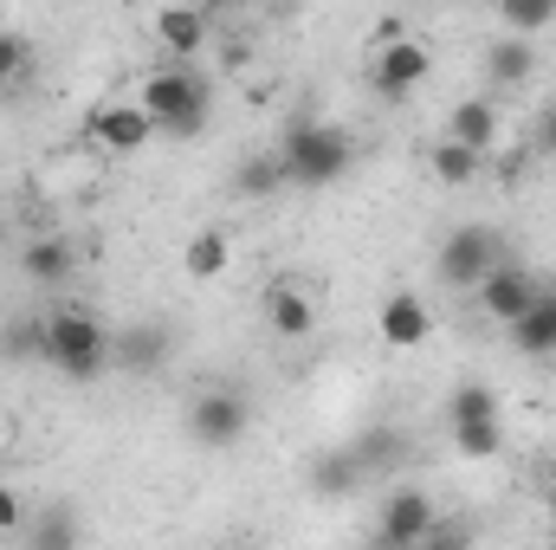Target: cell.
I'll list each match as a JSON object with an SVG mask.
<instances>
[{
  "mask_svg": "<svg viewBox=\"0 0 556 550\" xmlns=\"http://www.w3.org/2000/svg\"><path fill=\"white\" fill-rule=\"evenodd\" d=\"M137 104H142V117L155 124V137H201L207 117H214V85L201 78V65L162 59L137 85Z\"/></svg>",
  "mask_w": 556,
  "mask_h": 550,
  "instance_id": "6da1fadb",
  "label": "cell"
},
{
  "mask_svg": "<svg viewBox=\"0 0 556 550\" xmlns=\"http://www.w3.org/2000/svg\"><path fill=\"white\" fill-rule=\"evenodd\" d=\"M46 370L65 383H104L111 376V324L91 304H52L46 311Z\"/></svg>",
  "mask_w": 556,
  "mask_h": 550,
  "instance_id": "7a4b0ae2",
  "label": "cell"
},
{
  "mask_svg": "<svg viewBox=\"0 0 556 550\" xmlns=\"http://www.w3.org/2000/svg\"><path fill=\"white\" fill-rule=\"evenodd\" d=\"M278 155H285V168H291L298 188H330V182L350 175L356 137L343 124H330V117H291L285 137H278Z\"/></svg>",
  "mask_w": 556,
  "mask_h": 550,
  "instance_id": "3957f363",
  "label": "cell"
},
{
  "mask_svg": "<svg viewBox=\"0 0 556 550\" xmlns=\"http://www.w3.org/2000/svg\"><path fill=\"white\" fill-rule=\"evenodd\" d=\"M188 440L207 447V453H233L247 434H253V396L240 383H207L188 396V414H181Z\"/></svg>",
  "mask_w": 556,
  "mask_h": 550,
  "instance_id": "277c9868",
  "label": "cell"
},
{
  "mask_svg": "<svg viewBox=\"0 0 556 550\" xmlns=\"http://www.w3.org/2000/svg\"><path fill=\"white\" fill-rule=\"evenodd\" d=\"M492 266H505V240H498L492 221H459L440 240V253H433V273H440V285H453V291H479Z\"/></svg>",
  "mask_w": 556,
  "mask_h": 550,
  "instance_id": "5b68a950",
  "label": "cell"
},
{
  "mask_svg": "<svg viewBox=\"0 0 556 550\" xmlns=\"http://www.w3.org/2000/svg\"><path fill=\"white\" fill-rule=\"evenodd\" d=\"M440 518H446V512L433 505V492H420V486H395V492H382V505H376V538H369V545L415 550Z\"/></svg>",
  "mask_w": 556,
  "mask_h": 550,
  "instance_id": "8992f818",
  "label": "cell"
},
{
  "mask_svg": "<svg viewBox=\"0 0 556 550\" xmlns=\"http://www.w3.org/2000/svg\"><path fill=\"white\" fill-rule=\"evenodd\" d=\"M168 363H175V330L162 317H137V324L111 330V370L142 383V376H162Z\"/></svg>",
  "mask_w": 556,
  "mask_h": 550,
  "instance_id": "52a82bcc",
  "label": "cell"
},
{
  "mask_svg": "<svg viewBox=\"0 0 556 550\" xmlns=\"http://www.w3.org/2000/svg\"><path fill=\"white\" fill-rule=\"evenodd\" d=\"M149 137H155V124L142 117L137 98H104L85 111V142H98L104 155H137V149H149Z\"/></svg>",
  "mask_w": 556,
  "mask_h": 550,
  "instance_id": "ba28073f",
  "label": "cell"
},
{
  "mask_svg": "<svg viewBox=\"0 0 556 550\" xmlns=\"http://www.w3.org/2000/svg\"><path fill=\"white\" fill-rule=\"evenodd\" d=\"M427 78H433V46L415 39V33H408V39H395V46H382V52L369 59V85H376L382 98H395V104H402V98H415Z\"/></svg>",
  "mask_w": 556,
  "mask_h": 550,
  "instance_id": "9c48e42d",
  "label": "cell"
},
{
  "mask_svg": "<svg viewBox=\"0 0 556 550\" xmlns=\"http://www.w3.org/2000/svg\"><path fill=\"white\" fill-rule=\"evenodd\" d=\"M538 291H544V285H538V273H531V266L505 260V266H492V273H485V285L472 291V304H479L492 324H505V330H511V324L538 304Z\"/></svg>",
  "mask_w": 556,
  "mask_h": 550,
  "instance_id": "30bf717a",
  "label": "cell"
},
{
  "mask_svg": "<svg viewBox=\"0 0 556 550\" xmlns=\"http://www.w3.org/2000/svg\"><path fill=\"white\" fill-rule=\"evenodd\" d=\"M260 317H266V330H273L278 343H304L317 330V298L298 278H273L260 291Z\"/></svg>",
  "mask_w": 556,
  "mask_h": 550,
  "instance_id": "8fae6325",
  "label": "cell"
},
{
  "mask_svg": "<svg viewBox=\"0 0 556 550\" xmlns=\"http://www.w3.org/2000/svg\"><path fill=\"white\" fill-rule=\"evenodd\" d=\"M376 337H382V350H420L427 337H433V311H427V298L420 291H389L382 298V311H376Z\"/></svg>",
  "mask_w": 556,
  "mask_h": 550,
  "instance_id": "7c38bea8",
  "label": "cell"
},
{
  "mask_svg": "<svg viewBox=\"0 0 556 550\" xmlns=\"http://www.w3.org/2000/svg\"><path fill=\"white\" fill-rule=\"evenodd\" d=\"M155 39H162V52L175 65H194L207 52V39H214V13L207 7H162L155 13Z\"/></svg>",
  "mask_w": 556,
  "mask_h": 550,
  "instance_id": "4fadbf2b",
  "label": "cell"
},
{
  "mask_svg": "<svg viewBox=\"0 0 556 550\" xmlns=\"http://www.w3.org/2000/svg\"><path fill=\"white\" fill-rule=\"evenodd\" d=\"M72 273H78V247H72V234H33V240H20V278L59 291V285H72Z\"/></svg>",
  "mask_w": 556,
  "mask_h": 550,
  "instance_id": "5bb4252c",
  "label": "cell"
},
{
  "mask_svg": "<svg viewBox=\"0 0 556 550\" xmlns=\"http://www.w3.org/2000/svg\"><path fill=\"white\" fill-rule=\"evenodd\" d=\"M446 137L492 162V149H498V137H505V111H498L492 98H459V104L446 111Z\"/></svg>",
  "mask_w": 556,
  "mask_h": 550,
  "instance_id": "9a60e30c",
  "label": "cell"
},
{
  "mask_svg": "<svg viewBox=\"0 0 556 550\" xmlns=\"http://www.w3.org/2000/svg\"><path fill=\"white\" fill-rule=\"evenodd\" d=\"M227 188L240 195V201H278L285 188H291V168H285V155L273 149H247L240 162H233V175H227Z\"/></svg>",
  "mask_w": 556,
  "mask_h": 550,
  "instance_id": "2e32d148",
  "label": "cell"
},
{
  "mask_svg": "<svg viewBox=\"0 0 556 550\" xmlns=\"http://www.w3.org/2000/svg\"><path fill=\"white\" fill-rule=\"evenodd\" d=\"M85 545V525H78V505H46V512H33L26 518V532H20V550H78Z\"/></svg>",
  "mask_w": 556,
  "mask_h": 550,
  "instance_id": "e0dca14e",
  "label": "cell"
},
{
  "mask_svg": "<svg viewBox=\"0 0 556 550\" xmlns=\"http://www.w3.org/2000/svg\"><path fill=\"white\" fill-rule=\"evenodd\" d=\"M538 78V46L525 39H492L485 46V85L492 91H525Z\"/></svg>",
  "mask_w": 556,
  "mask_h": 550,
  "instance_id": "ac0fdd59",
  "label": "cell"
},
{
  "mask_svg": "<svg viewBox=\"0 0 556 550\" xmlns=\"http://www.w3.org/2000/svg\"><path fill=\"white\" fill-rule=\"evenodd\" d=\"M304 486H311V499H350V492L363 486V466H356V453H350V447H330V453H317V460H311Z\"/></svg>",
  "mask_w": 556,
  "mask_h": 550,
  "instance_id": "d6986e66",
  "label": "cell"
},
{
  "mask_svg": "<svg viewBox=\"0 0 556 550\" xmlns=\"http://www.w3.org/2000/svg\"><path fill=\"white\" fill-rule=\"evenodd\" d=\"M511 343H518L525 357H538V363L556 357V285H544V291H538V304L511 324Z\"/></svg>",
  "mask_w": 556,
  "mask_h": 550,
  "instance_id": "ffe728a7",
  "label": "cell"
},
{
  "mask_svg": "<svg viewBox=\"0 0 556 550\" xmlns=\"http://www.w3.org/2000/svg\"><path fill=\"white\" fill-rule=\"evenodd\" d=\"M227 260H233V234H227V227H201V234H188V247H181V273L201 278V285L227 273Z\"/></svg>",
  "mask_w": 556,
  "mask_h": 550,
  "instance_id": "44dd1931",
  "label": "cell"
},
{
  "mask_svg": "<svg viewBox=\"0 0 556 550\" xmlns=\"http://www.w3.org/2000/svg\"><path fill=\"white\" fill-rule=\"evenodd\" d=\"M427 175H433L440 188H472V182L485 175V155H472V149H459L453 137H440L427 149Z\"/></svg>",
  "mask_w": 556,
  "mask_h": 550,
  "instance_id": "7402d4cb",
  "label": "cell"
},
{
  "mask_svg": "<svg viewBox=\"0 0 556 550\" xmlns=\"http://www.w3.org/2000/svg\"><path fill=\"white\" fill-rule=\"evenodd\" d=\"M350 453H356L363 479H376V473H395V466H402L408 440H402V427H369L363 440H350Z\"/></svg>",
  "mask_w": 556,
  "mask_h": 550,
  "instance_id": "603a6c76",
  "label": "cell"
},
{
  "mask_svg": "<svg viewBox=\"0 0 556 550\" xmlns=\"http://www.w3.org/2000/svg\"><path fill=\"white\" fill-rule=\"evenodd\" d=\"M472 421H498V389L479 383V376L446 396V427H472Z\"/></svg>",
  "mask_w": 556,
  "mask_h": 550,
  "instance_id": "cb8c5ba5",
  "label": "cell"
},
{
  "mask_svg": "<svg viewBox=\"0 0 556 550\" xmlns=\"http://www.w3.org/2000/svg\"><path fill=\"white\" fill-rule=\"evenodd\" d=\"M498 26H505V39L538 46V33L556 26V0H505V7H498Z\"/></svg>",
  "mask_w": 556,
  "mask_h": 550,
  "instance_id": "d4e9b609",
  "label": "cell"
},
{
  "mask_svg": "<svg viewBox=\"0 0 556 550\" xmlns=\"http://www.w3.org/2000/svg\"><path fill=\"white\" fill-rule=\"evenodd\" d=\"M0 357L46 363V311H33V317H7V324H0Z\"/></svg>",
  "mask_w": 556,
  "mask_h": 550,
  "instance_id": "484cf974",
  "label": "cell"
},
{
  "mask_svg": "<svg viewBox=\"0 0 556 550\" xmlns=\"http://www.w3.org/2000/svg\"><path fill=\"white\" fill-rule=\"evenodd\" d=\"M498 447H505V427L498 421H472V427H453V453L459 460H498Z\"/></svg>",
  "mask_w": 556,
  "mask_h": 550,
  "instance_id": "4316f807",
  "label": "cell"
},
{
  "mask_svg": "<svg viewBox=\"0 0 556 550\" xmlns=\"http://www.w3.org/2000/svg\"><path fill=\"white\" fill-rule=\"evenodd\" d=\"M26 72H33V39L20 26H0V91L26 85Z\"/></svg>",
  "mask_w": 556,
  "mask_h": 550,
  "instance_id": "83f0119b",
  "label": "cell"
},
{
  "mask_svg": "<svg viewBox=\"0 0 556 550\" xmlns=\"http://www.w3.org/2000/svg\"><path fill=\"white\" fill-rule=\"evenodd\" d=\"M472 545H479V532H472L466 518H440V525H433L415 550H472Z\"/></svg>",
  "mask_w": 556,
  "mask_h": 550,
  "instance_id": "f1b7e54d",
  "label": "cell"
},
{
  "mask_svg": "<svg viewBox=\"0 0 556 550\" xmlns=\"http://www.w3.org/2000/svg\"><path fill=\"white\" fill-rule=\"evenodd\" d=\"M26 518H33V505L0 479V538H20V532H26Z\"/></svg>",
  "mask_w": 556,
  "mask_h": 550,
  "instance_id": "f546056e",
  "label": "cell"
},
{
  "mask_svg": "<svg viewBox=\"0 0 556 550\" xmlns=\"http://www.w3.org/2000/svg\"><path fill=\"white\" fill-rule=\"evenodd\" d=\"M538 149H544V155H556V98L538 111Z\"/></svg>",
  "mask_w": 556,
  "mask_h": 550,
  "instance_id": "4dcf8cb0",
  "label": "cell"
},
{
  "mask_svg": "<svg viewBox=\"0 0 556 550\" xmlns=\"http://www.w3.org/2000/svg\"><path fill=\"white\" fill-rule=\"evenodd\" d=\"M544 512L556 518V460H544Z\"/></svg>",
  "mask_w": 556,
  "mask_h": 550,
  "instance_id": "1f68e13d",
  "label": "cell"
},
{
  "mask_svg": "<svg viewBox=\"0 0 556 550\" xmlns=\"http://www.w3.org/2000/svg\"><path fill=\"white\" fill-rule=\"evenodd\" d=\"M0 247H7V221H0Z\"/></svg>",
  "mask_w": 556,
  "mask_h": 550,
  "instance_id": "d6a6232c",
  "label": "cell"
},
{
  "mask_svg": "<svg viewBox=\"0 0 556 550\" xmlns=\"http://www.w3.org/2000/svg\"><path fill=\"white\" fill-rule=\"evenodd\" d=\"M551 550H556V538H551Z\"/></svg>",
  "mask_w": 556,
  "mask_h": 550,
  "instance_id": "836d02e7",
  "label": "cell"
}]
</instances>
